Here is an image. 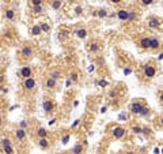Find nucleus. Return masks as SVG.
Returning <instances> with one entry per match:
<instances>
[{
	"label": "nucleus",
	"mask_w": 163,
	"mask_h": 154,
	"mask_svg": "<svg viewBox=\"0 0 163 154\" xmlns=\"http://www.w3.org/2000/svg\"><path fill=\"white\" fill-rule=\"evenodd\" d=\"M144 75H145L147 78H154L155 75H156V70H155V67H152L151 64L145 66V67H144Z\"/></svg>",
	"instance_id": "nucleus-2"
},
{
	"label": "nucleus",
	"mask_w": 163,
	"mask_h": 154,
	"mask_svg": "<svg viewBox=\"0 0 163 154\" xmlns=\"http://www.w3.org/2000/svg\"><path fill=\"white\" fill-rule=\"evenodd\" d=\"M37 136H38L40 139H44V138H46L48 136V131L44 127H41V128H38L37 130Z\"/></svg>",
	"instance_id": "nucleus-12"
},
{
	"label": "nucleus",
	"mask_w": 163,
	"mask_h": 154,
	"mask_svg": "<svg viewBox=\"0 0 163 154\" xmlns=\"http://www.w3.org/2000/svg\"><path fill=\"white\" fill-rule=\"evenodd\" d=\"M94 70H95V66L94 64H90V66H88V73H93Z\"/></svg>",
	"instance_id": "nucleus-41"
},
{
	"label": "nucleus",
	"mask_w": 163,
	"mask_h": 154,
	"mask_svg": "<svg viewBox=\"0 0 163 154\" xmlns=\"http://www.w3.org/2000/svg\"><path fill=\"white\" fill-rule=\"evenodd\" d=\"M97 15L99 16V18H105V16H107V11L106 10H99V11L97 12Z\"/></svg>",
	"instance_id": "nucleus-24"
},
{
	"label": "nucleus",
	"mask_w": 163,
	"mask_h": 154,
	"mask_svg": "<svg viewBox=\"0 0 163 154\" xmlns=\"http://www.w3.org/2000/svg\"><path fill=\"white\" fill-rule=\"evenodd\" d=\"M40 27H41V32H45V33H49V30H50V26L46 25V23H41Z\"/></svg>",
	"instance_id": "nucleus-20"
},
{
	"label": "nucleus",
	"mask_w": 163,
	"mask_h": 154,
	"mask_svg": "<svg viewBox=\"0 0 163 154\" xmlns=\"http://www.w3.org/2000/svg\"><path fill=\"white\" fill-rule=\"evenodd\" d=\"M42 109L46 112V113H49V112L53 111V102L49 101V100H45L42 102Z\"/></svg>",
	"instance_id": "nucleus-7"
},
{
	"label": "nucleus",
	"mask_w": 163,
	"mask_h": 154,
	"mask_svg": "<svg viewBox=\"0 0 163 154\" xmlns=\"http://www.w3.org/2000/svg\"><path fill=\"white\" fill-rule=\"evenodd\" d=\"M67 37V33H59V40H64Z\"/></svg>",
	"instance_id": "nucleus-38"
},
{
	"label": "nucleus",
	"mask_w": 163,
	"mask_h": 154,
	"mask_svg": "<svg viewBox=\"0 0 163 154\" xmlns=\"http://www.w3.org/2000/svg\"><path fill=\"white\" fill-rule=\"evenodd\" d=\"M54 121H56V119H53V120H50V121H49V125H52V124H54Z\"/></svg>",
	"instance_id": "nucleus-46"
},
{
	"label": "nucleus",
	"mask_w": 163,
	"mask_h": 154,
	"mask_svg": "<svg viewBox=\"0 0 163 154\" xmlns=\"http://www.w3.org/2000/svg\"><path fill=\"white\" fill-rule=\"evenodd\" d=\"M98 85H99L101 87H106L107 85H109V82H107V81H103V79H102V81H99V82H98Z\"/></svg>",
	"instance_id": "nucleus-31"
},
{
	"label": "nucleus",
	"mask_w": 163,
	"mask_h": 154,
	"mask_svg": "<svg viewBox=\"0 0 163 154\" xmlns=\"http://www.w3.org/2000/svg\"><path fill=\"white\" fill-rule=\"evenodd\" d=\"M129 74H132L131 68H124V75H129Z\"/></svg>",
	"instance_id": "nucleus-39"
},
{
	"label": "nucleus",
	"mask_w": 163,
	"mask_h": 154,
	"mask_svg": "<svg viewBox=\"0 0 163 154\" xmlns=\"http://www.w3.org/2000/svg\"><path fill=\"white\" fill-rule=\"evenodd\" d=\"M69 138H71V135H69V134H67L65 136H64V138H63V145H67L68 141H69Z\"/></svg>",
	"instance_id": "nucleus-33"
},
{
	"label": "nucleus",
	"mask_w": 163,
	"mask_h": 154,
	"mask_svg": "<svg viewBox=\"0 0 163 154\" xmlns=\"http://www.w3.org/2000/svg\"><path fill=\"white\" fill-rule=\"evenodd\" d=\"M41 33H42V32H41V27H40V25L33 26V29H31V34H33V36H40Z\"/></svg>",
	"instance_id": "nucleus-17"
},
{
	"label": "nucleus",
	"mask_w": 163,
	"mask_h": 154,
	"mask_svg": "<svg viewBox=\"0 0 163 154\" xmlns=\"http://www.w3.org/2000/svg\"><path fill=\"white\" fill-rule=\"evenodd\" d=\"M109 95H110V97H118V93H117V91H113V90H111L110 91V93H109Z\"/></svg>",
	"instance_id": "nucleus-37"
},
{
	"label": "nucleus",
	"mask_w": 163,
	"mask_h": 154,
	"mask_svg": "<svg viewBox=\"0 0 163 154\" xmlns=\"http://www.w3.org/2000/svg\"><path fill=\"white\" fill-rule=\"evenodd\" d=\"M19 125H20V128H22V130H26L27 127H29V123H27L26 120H22L19 123Z\"/></svg>",
	"instance_id": "nucleus-26"
},
{
	"label": "nucleus",
	"mask_w": 163,
	"mask_h": 154,
	"mask_svg": "<svg viewBox=\"0 0 163 154\" xmlns=\"http://www.w3.org/2000/svg\"><path fill=\"white\" fill-rule=\"evenodd\" d=\"M34 12H36V14H41V12H42V6L34 7Z\"/></svg>",
	"instance_id": "nucleus-34"
},
{
	"label": "nucleus",
	"mask_w": 163,
	"mask_h": 154,
	"mask_svg": "<svg viewBox=\"0 0 163 154\" xmlns=\"http://www.w3.org/2000/svg\"><path fill=\"white\" fill-rule=\"evenodd\" d=\"M90 51L91 52H98V51H99V45H98L97 42H91L90 44Z\"/></svg>",
	"instance_id": "nucleus-19"
},
{
	"label": "nucleus",
	"mask_w": 163,
	"mask_h": 154,
	"mask_svg": "<svg viewBox=\"0 0 163 154\" xmlns=\"http://www.w3.org/2000/svg\"><path fill=\"white\" fill-rule=\"evenodd\" d=\"M159 25H161V22H159L158 18H151L148 20V26L151 29H156V27H159Z\"/></svg>",
	"instance_id": "nucleus-10"
},
{
	"label": "nucleus",
	"mask_w": 163,
	"mask_h": 154,
	"mask_svg": "<svg viewBox=\"0 0 163 154\" xmlns=\"http://www.w3.org/2000/svg\"><path fill=\"white\" fill-rule=\"evenodd\" d=\"M20 75H22V78H31V68L30 67H22V70H20Z\"/></svg>",
	"instance_id": "nucleus-8"
},
{
	"label": "nucleus",
	"mask_w": 163,
	"mask_h": 154,
	"mask_svg": "<svg viewBox=\"0 0 163 154\" xmlns=\"http://www.w3.org/2000/svg\"><path fill=\"white\" fill-rule=\"evenodd\" d=\"M14 16H15L14 10H8V11H6V18L7 19H14Z\"/></svg>",
	"instance_id": "nucleus-22"
},
{
	"label": "nucleus",
	"mask_w": 163,
	"mask_h": 154,
	"mask_svg": "<svg viewBox=\"0 0 163 154\" xmlns=\"http://www.w3.org/2000/svg\"><path fill=\"white\" fill-rule=\"evenodd\" d=\"M33 6L34 7H38V6H42V2H41V0H33Z\"/></svg>",
	"instance_id": "nucleus-35"
},
{
	"label": "nucleus",
	"mask_w": 163,
	"mask_h": 154,
	"mask_svg": "<svg viewBox=\"0 0 163 154\" xmlns=\"http://www.w3.org/2000/svg\"><path fill=\"white\" fill-rule=\"evenodd\" d=\"M82 11H83V8H82V7H76V12L77 14H80Z\"/></svg>",
	"instance_id": "nucleus-42"
},
{
	"label": "nucleus",
	"mask_w": 163,
	"mask_h": 154,
	"mask_svg": "<svg viewBox=\"0 0 163 154\" xmlns=\"http://www.w3.org/2000/svg\"><path fill=\"white\" fill-rule=\"evenodd\" d=\"M3 152L6 154H14V149L12 146H3Z\"/></svg>",
	"instance_id": "nucleus-21"
},
{
	"label": "nucleus",
	"mask_w": 163,
	"mask_h": 154,
	"mask_svg": "<svg viewBox=\"0 0 163 154\" xmlns=\"http://www.w3.org/2000/svg\"><path fill=\"white\" fill-rule=\"evenodd\" d=\"M38 146L41 149H48L50 146V143L46 138H44V139H38Z\"/></svg>",
	"instance_id": "nucleus-11"
},
{
	"label": "nucleus",
	"mask_w": 163,
	"mask_h": 154,
	"mask_svg": "<svg viewBox=\"0 0 163 154\" xmlns=\"http://www.w3.org/2000/svg\"><path fill=\"white\" fill-rule=\"evenodd\" d=\"M140 46L141 48H149V38H148V37L140 40Z\"/></svg>",
	"instance_id": "nucleus-16"
},
{
	"label": "nucleus",
	"mask_w": 163,
	"mask_h": 154,
	"mask_svg": "<svg viewBox=\"0 0 163 154\" xmlns=\"http://www.w3.org/2000/svg\"><path fill=\"white\" fill-rule=\"evenodd\" d=\"M159 46H161V41H159V38H156V37L149 38V49H158Z\"/></svg>",
	"instance_id": "nucleus-6"
},
{
	"label": "nucleus",
	"mask_w": 163,
	"mask_h": 154,
	"mask_svg": "<svg viewBox=\"0 0 163 154\" xmlns=\"http://www.w3.org/2000/svg\"><path fill=\"white\" fill-rule=\"evenodd\" d=\"M115 15H117L118 19H121V20H133L136 18V12L128 11V10H118Z\"/></svg>",
	"instance_id": "nucleus-1"
},
{
	"label": "nucleus",
	"mask_w": 163,
	"mask_h": 154,
	"mask_svg": "<svg viewBox=\"0 0 163 154\" xmlns=\"http://www.w3.org/2000/svg\"><path fill=\"white\" fill-rule=\"evenodd\" d=\"M77 79H79V75H77L76 73H72V74H71V78H69L71 82H77Z\"/></svg>",
	"instance_id": "nucleus-25"
},
{
	"label": "nucleus",
	"mask_w": 163,
	"mask_h": 154,
	"mask_svg": "<svg viewBox=\"0 0 163 154\" xmlns=\"http://www.w3.org/2000/svg\"><path fill=\"white\" fill-rule=\"evenodd\" d=\"M132 131H133L135 134H141L143 128H140V127H133V128H132Z\"/></svg>",
	"instance_id": "nucleus-32"
},
{
	"label": "nucleus",
	"mask_w": 163,
	"mask_h": 154,
	"mask_svg": "<svg viewBox=\"0 0 163 154\" xmlns=\"http://www.w3.org/2000/svg\"><path fill=\"white\" fill-rule=\"evenodd\" d=\"M106 109H107L106 107H102L101 108V113H105V112H106Z\"/></svg>",
	"instance_id": "nucleus-43"
},
{
	"label": "nucleus",
	"mask_w": 163,
	"mask_h": 154,
	"mask_svg": "<svg viewBox=\"0 0 163 154\" xmlns=\"http://www.w3.org/2000/svg\"><path fill=\"white\" fill-rule=\"evenodd\" d=\"M23 86H25V89H27V90H33V89L36 87V81H34L33 78H27V79H25V82H23Z\"/></svg>",
	"instance_id": "nucleus-5"
},
{
	"label": "nucleus",
	"mask_w": 163,
	"mask_h": 154,
	"mask_svg": "<svg viewBox=\"0 0 163 154\" xmlns=\"http://www.w3.org/2000/svg\"><path fill=\"white\" fill-rule=\"evenodd\" d=\"M75 34H76V37H77V38H82V40H83V38H86V37H87V32H86L84 29H77V30H76V33H75Z\"/></svg>",
	"instance_id": "nucleus-15"
},
{
	"label": "nucleus",
	"mask_w": 163,
	"mask_h": 154,
	"mask_svg": "<svg viewBox=\"0 0 163 154\" xmlns=\"http://www.w3.org/2000/svg\"><path fill=\"white\" fill-rule=\"evenodd\" d=\"M2 146H11V141H10V139H3L2 141Z\"/></svg>",
	"instance_id": "nucleus-30"
},
{
	"label": "nucleus",
	"mask_w": 163,
	"mask_h": 154,
	"mask_svg": "<svg viewBox=\"0 0 163 154\" xmlns=\"http://www.w3.org/2000/svg\"><path fill=\"white\" fill-rule=\"evenodd\" d=\"M127 119H128V116H127L125 112H121L120 116H118V120H127Z\"/></svg>",
	"instance_id": "nucleus-29"
},
{
	"label": "nucleus",
	"mask_w": 163,
	"mask_h": 154,
	"mask_svg": "<svg viewBox=\"0 0 163 154\" xmlns=\"http://www.w3.org/2000/svg\"><path fill=\"white\" fill-rule=\"evenodd\" d=\"M144 105L141 104V102H133V104L131 105V111H132V113H135V115H140V112H141V109Z\"/></svg>",
	"instance_id": "nucleus-4"
},
{
	"label": "nucleus",
	"mask_w": 163,
	"mask_h": 154,
	"mask_svg": "<svg viewBox=\"0 0 163 154\" xmlns=\"http://www.w3.org/2000/svg\"><path fill=\"white\" fill-rule=\"evenodd\" d=\"M154 3V0H143V4L144 6H149V4H152Z\"/></svg>",
	"instance_id": "nucleus-36"
},
{
	"label": "nucleus",
	"mask_w": 163,
	"mask_h": 154,
	"mask_svg": "<svg viewBox=\"0 0 163 154\" xmlns=\"http://www.w3.org/2000/svg\"><path fill=\"white\" fill-rule=\"evenodd\" d=\"M54 86H56V81L52 79V78H48V79H46V87L48 89H53Z\"/></svg>",
	"instance_id": "nucleus-18"
},
{
	"label": "nucleus",
	"mask_w": 163,
	"mask_h": 154,
	"mask_svg": "<svg viewBox=\"0 0 163 154\" xmlns=\"http://www.w3.org/2000/svg\"><path fill=\"white\" fill-rule=\"evenodd\" d=\"M52 7H53V10H59L60 7H61V2H53L52 3Z\"/></svg>",
	"instance_id": "nucleus-28"
},
{
	"label": "nucleus",
	"mask_w": 163,
	"mask_h": 154,
	"mask_svg": "<svg viewBox=\"0 0 163 154\" xmlns=\"http://www.w3.org/2000/svg\"><path fill=\"white\" fill-rule=\"evenodd\" d=\"M82 153H83V146H82V143H76L72 149V154H82Z\"/></svg>",
	"instance_id": "nucleus-13"
},
{
	"label": "nucleus",
	"mask_w": 163,
	"mask_h": 154,
	"mask_svg": "<svg viewBox=\"0 0 163 154\" xmlns=\"http://www.w3.org/2000/svg\"><path fill=\"white\" fill-rule=\"evenodd\" d=\"M15 135H16V138L22 141V139H25V136H26V131L25 130H22V128H18L15 131Z\"/></svg>",
	"instance_id": "nucleus-14"
},
{
	"label": "nucleus",
	"mask_w": 163,
	"mask_h": 154,
	"mask_svg": "<svg viewBox=\"0 0 163 154\" xmlns=\"http://www.w3.org/2000/svg\"><path fill=\"white\" fill-rule=\"evenodd\" d=\"M60 77H61L60 71H53V73L50 74V77H49V78H52V79H54V81H56V79H59Z\"/></svg>",
	"instance_id": "nucleus-23"
},
{
	"label": "nucleus",
	"mask_w": 163,
	"mask_h": 154,
	"mask_svg": "<svg viewBox=\"0 0 163 154\" xmlns=\"http://www.w3.org/2000/svg\"><path fill=\"white\" fill-rule=\"evenodd\" d=\"M22 56H25V57H31V56H33V49H31V46H29V45L23 46V48H22Z\"/></svg>",
	"instance_id": "nucleus-9"
},
{
	"label": "nucleus",
	"mask_w": 163,
	"mask_h": 154,
	"mask_svg": "<svg viewBox=\"0 0 163 154\" xmlns=\"http://www.w3.org/2000/svg\"><path fill=\"white\" fill-rule=\"evenodd\" d=\"M79 105V101H73V107H77Z\"/></svg>",
	"instance_id": "nucleus-47"
},
{
	"label": "nucleus",
	"mask_w": 163,
	"mask_h": 154,
	"mask_svg": "<svg viewBox=\"0 0 163 154\" xmlns=\"http://www.w3.org/2000/svg\"><path fill=\"white\" fill-rule=\"evenodd\" d=\"M71 83H72V82H71L69 79H68V81L65 82V86H67V87H68V86H71Z\"/></svg>",
	"instance_id": "nucleus-44"
},
{
	"label": "nucleus",
	"mask_w": 163,
	"mask_h": 154,
	"mask_svg": "<svg viewBox=\"0 0 163 154\" xmlns=\"http://www.w3.org/2000/svg\"><path fill=\"white\" fill-rule=\"evenodd\" d=\"M125 128H122V127H114L113 128V136L115 139H121L122 136L125 135Z\"/></svg>",
	"instance_id": "nucleus-3"
},
{
	"label": "nucleus",
	"mask_w": 163,
	"mask_h": 154,
	"mask_svg": "<svg viewBox=\"0 0 163 154\" xmlns=\"http://www.w3.org/2000/svg\"><path fill=\"white\" fill-rule=\"evenodd\" d=\"M79 123H80V120H79V119H77V120H75V121L72 123V125H71V128H75L77 124H79Z\"/></svg>",
	"instance_id": "nucleus-40"
},
{
	"label": "nucleus",
	"mask_w": 163,
	"mask_h": 154,
	"mask_svg": "<svg viewBox=\"0 0 163 154\" xmlns=\"http://www.w3.org/2000/svg\"><path fill=\"white\" fill-rule=\"evenodd\" d=\"M154 153H155V154H159V153H161V150H159L158 147H156V149L154 150Z\"/></svg>",
	"instance_id": "nucleus-45"
},
{
	"label": "nucleus",
	"mask_w": 163,
	"mask_h": 154,
	"mask_svg": "<svg viewBox=\"0 0 163 154\" xmlns=\"http://www.w3.org/2000/svg\"><path fill=\"white\" fill-rule=\"evenodd\" d=\"M148 113H149V109H148V108H145V107H143L141 112H140V116H147Z\"/></svg>",
	"instance_id": "nucleus-27"
}]
</instances>
